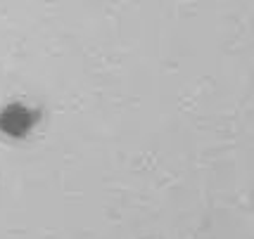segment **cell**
<instances>
[{
  "instance_id": "obj_1",
  "label": "cell",
  "mask_w": 254,
  "mask_h": 239,
  "mask_svg": "<svg viewBox=\"0 0 254 239\" xmlns=\"http://www.w3.org/2000/svg\"><path fill=\"white\" fill-rule=\"evenodd\" d=\"M38 119L41 114L33 107L24 102H10L0 109V133L14 140H22L33 133V128L38 126Z\"/></svg>"
}]
</instances>
